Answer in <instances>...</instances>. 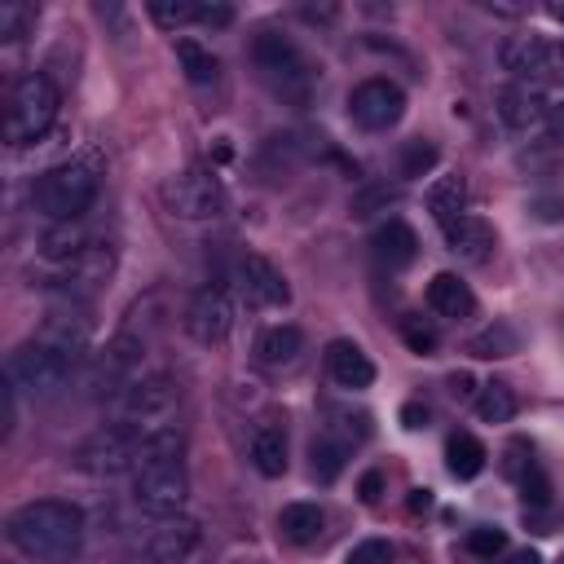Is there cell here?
<instances>
[{
    "instance_id": "27",
    "label": "cell",
    "mask_w": 564,
    "mask_h": 564,
    "mask_svg": "<svg viewBox=\"0 0 564 564\" xmlns=\"http://www.w3.org/2000/svg\"><path fill=\"white\" fill-rule=\"evenodd\" d=\"M423 198H427V212H432L441 225H449V220H458L463 207H467V181H463L458 172H441V176L423 189Z\"/></svg>"
},
{
    "instance_id": "51",
    "label": "cell",
    "mask_w": 564,
    "mask_h": 564,
    "mask_svg": "<svg viewBox=\"0 0 564 564\" xmlns=\"http://www.w3.org/2000/svg\"><path fill=\"white\" fill-rule=\"evenodd\" d=\"M507 564H542V560H538V555H533V551H516V555H511V560H507Z\"/></svg>"
},
{
    "instance_id": "30",
    "label": "cell",
    "mask_w": 564,
    "mask_h": 564,
    "mask_svg": "<svg viewBox=\"0 0 564 564\" xmlns=\"http://www.w3.org/2000/svg\"><path fill=\"white\" fill-rule=\"evenodd\" d=\"M176 66L185 70L189 84H212L220 75V62L212 48H203L198 40H176Z\"/></svg>"
},
{
    "instance_id": "45",
    "label": "cell",
    "mask_w": 564,
    "mask_h": 564,
    "mask_svg": "<svg viewBox=\"0 0 564 564\" xmlns=\"http://www.w3.org/2000/svg\"><path fill=\"white\" fill-rule=\"evenodd\" d=\"M357 494H361V502H379V494H383V471H366L361 485H357Z\"/></svg>"
},
{
    "instance_id": "37",
    "label": "cell",
    "mask_w": 564,
    "mask_h": 564,
    "mask_svg": "<svg viewBox=\"0 0 564 564\" xmlns=\"http://www.w3.org/2000/svg\"><path fill=\"white\" fill-rule=\"evenodd\" d=\"M502 546H507V533H502L498 524H480V529L467 533V551L480 555V560H494Z\"/></svg>"
},
{
    "instance_id": "31",
    "label": "cell",
    "mask_w": 564,
    "mask_h": 564,
    "mask_svg": "<svg viewBox=\"0 0 564 564\" xmlns=\"http://www.w3.org/2000/svg\"><path fill=\"white\" fill-rule=\"evenodd\" d=\"M516 410H520V401H516L511 383H498V379H494V383H480V397H476L480 423H511Z\"/></svg>"
},
{
    "instance_id": "32",
    "label": "cell",
    "mask_w": 564,
    "mask_h": 564,
    "mask_svg": "<svg viewBox=\"0 0 564 564\" xmlns=\"http://www.w3.org/2000/svg\"><path fill=\"white\" fill-rule=\"evenodd\" d=\"M308 454H313V476H317L322 485H330V480L344 471V463H348V445H344L339 436H330V432H322V436L308 445Z\"/></svg>"
},
{
    "instance_id": "36",
    "label": "cell",
    "mask_w": 564,
    "mask_h": 564,
    "mask_svg": "<svg viewBox=\"0 0 564 564\" xmlns=\"http://www.w3.org/2000/svg\"><path fill=\"white\" fill-rule=\"evenodd\" d=\"M436 167V145L432 141H410L401 150V176H423Z\"/></svg>"
},
{
    "instance_id": "52",
    "label": "cell",
    "mask_w": 564,
    "mask_h": 564,
    "mask_svg": "<svg viewBox=\"0 0 564 564\" xmlns=\"http://www.w3.org/2000/svg\"><path fill=\"white\" fill-rule=\"evenodd\" d=\"M560 564H564V555H560Z\"/></svg>"
},
{
    "instance_id": "39",
    "label": "cell",
    "mask_w": 564,
    "mask_h": 564,
    "mask_svg": "<svg viewBox=\"0 0 564 564\" xmlns=\"http://www.w3.org/2000/svg\"><path fill=\"white\" fill-rule=\"evenodd\" d=\"M520 489H524V502H529V507H546V502H551V480H546V471H542L538 463L520 476Z\"/></svg>"
},
{
    "instance_id": "8",
    "label": "cell",
    "mask_w": 564,
    "mask_h": 564,
    "mask_svg": "<svg viewBox=\"0 0 564 564\" xmlns=\"http://www.w3.org/2000/svg\"><path fill=\"white\" fill-rule=\"evenodd\" d=\"M75 471L84 476H97V480H110V476H123V471H137V432L123 427V423H110V427H97L93 436H84L70 454Z\"/></svg>"
},
{
    "instance_id": "14",
    "label": "cell",
    "mask_w": 564,
    "mask_h": 564,
    "mask_svg": "<svg viewBox=\"0 0 564 564\" xmlns=\"http://www.w3.org/2000/svg\"><path fill=\"white\" fill-rule=\"evenodd\" d=\"M238 286H242V300L251 308H282L291 304V286L282 278V269L264 256H242L238 260Z\"/></svg>"
},
{
    "instance_id": "43",
    "label": "cell",
    "mask_w": 564,
    "mask_h": 564,
    "mask_svg": "<svg viewBox=\"0 0 564 564\" xmlns=\"http://www.w3.org/2000/svg\"><path fill=\"white\" fill-rule=\"evenodd\" d=\"M198 22L203 26H229L234 22V9L229 4H198Z\"/></svg>"
},
{
    "instance_id": "38",
    "label": "cell",
    "mask_w": 564,
    "mask_h": 564,
    "mask_svg": "<svg viewBox=\"0 0 564 564\" xmlns=\"http://www.w3.org/2000/svg\"><path fill=\"white\" fill-rule=\"evenodd\" d=\"M344 564H392V542H383V538H366V542H357V546L348 551Z\"/></svg>"
},
{
    "instance_id": "4",
    "label": "cell",
    "mask_w": 564,
    "mask_h": 564,
    "mask_svg": "<svg viewBox=\"0 0 564 564\" xmlns=\"http://www.w3.org/2000/svg\"><path fill=\"white\" fill-rule=\"evenodd\" d=\"M251 62L260 70V79L282 97V101H295L304 106L308 93H313V66L304 57V48L286 35V31H260L251 40Z\"/></svg>"
},
{
    "instance_id": "50",
    "label": "cell",
    "mask_w": 564,
    "mask_h": 564,
    "mask_svg": "<svg viewBox=\"0 0 564 564\" xmlns=\"http://www.w3.org/2000/svg\"><path fill=\"white\" fill-rule=\"evenodd\" d=\"M546 18H555V22H564V0H546Z\"/></svg>"
},
{
    "instance_id": "24",
    "label": "cell",
    "mask_w": 564,
    "mask_h": 564,
    "mask_svg": "<svg viewBox=\"0 0 564 564\" xmlns=\"http://www.w3.org/2000/svg\"><path fill=\"white\" fill-rule=\"evenodd\" d=\"M278 533L291 542V546H313L322 533H326V516L317 502H286L278 511Z\"/></svg>"
},
{
    "instance_id": "13",
    "label": "cell",
    "mask_w": 564,
    "mask_h": 564,
    "mask_svg": "<svg viewBox=\"0 0 564 564\" xmlns=\"http://www.w3.org/2000/svg\"><path fill=\"white\" fill-rule=\"evenodd\" d=\"M229 330H234V304H229L225 286H216V282L198 286L189 295V304H185V335L194 344H207L212 348V344L229 339Z\"/></svg>"
},
{
    "instance_id": "20",
    "label": "cell",
    "mask_w": 564,
    "mask_h": 564,
    "mask_svg": "<svg viewBox=\"0 0 564 564\" xmlns=\"http://www.w3.org/2000/svg\"><path fill=\"white\" fill-rule=\"evenodd\" d=\"M370 247H375V256H379L388 269H405V264H414V256H419V234H414L401 216H388V220L370 234Z\"/></svg>"
},
{
    "instance_id": "7",
    "label": "cell",
    "mask_w": 564,
    "mask_h": 564,
    "mask_svg": "<svg viewBox=\"0 0 564 564\" xmlns=\"http://www.w3.org/2000/svg\"><path fill=\"white\" fill-rule=\"evenodd\" d=\"M70 370H75V361H66L62 352L44 348L40 339L18 344V348L9 352V361H4V379H9L18 392H26V397H53V392L70 379Z\"/></svg>"
},
{
    "instance_id": "34",
    "label": "cell",
    "mask_w": 564,
    "mask_h": 564,
    "mask_svg": "<svg viewBox=\"0 0 564 564\" xmlns=\"http://www.w3.org/2000/svg\"><path fill=\"white\" fill-rule=\"evenodd\" d=\"M35 26V4L26 0H0V40L13 44Z\"/></svg>"
},
{
    "instance_id": "10",
    "label": "cell",
    "mask_w": 564,
    "mask_h": 564,
    "mask_svg": "<svg viewBox=\"0 0 564 564\" xmlns=\"http://www.w3.org/2000/svg\"><path fill=\"white\" fill-rule=\"evenodd\" d=\"M348 115H352V123L366 128V132H388V128H397L401 115H405V93H401V84H392V79H383V75L361 79V84L348 93Z\"/></svg>"
},
{
    "instance_id": "6",
    "label": "cell",
    "mask_w": 564,
    "mask_h": 564,
    "mask_svg": "<svg viewBox=\"0 0 564 564\" xmlns=\"http://www.w3.org/2000/svg\"><path fill=\"white\" fill-rule=\"evenodd\" d=\"M132 502L154 516V520H172L185 511L189 502V471L181 458L172 463H145L132 471Z\"/></svg>"
},
{
    "instance_id": "25",
    "label": "cell",
    "mask_w": 564,
    "mask_h": 564,
    "mask_svg": "<svg viewBox=\"0 0 564 564\" xmlns=\"http://www.w3.org/2000/svg\"><path fill=\"white\" fill-rule=\"evenodd\" d=\"M247 454H251V467H256L260 476L278 480V476L286 471V432H282L278 423H260V427L251 432Z\"/></svg>"
},
{
    "instance_id": "33",
    "label": "cell",
    "mask_w": 564,
    "mask_h": 564,
    "mask_svg": "<svg viewBox=\"0 0 564 564\" xmlns=\"http://www.w3.org/2000/svg\"><path fill=\"white\" fill-rule=\"evenodd\" d=\"M145 13H150V22L163 26V31H181V26L198 22V4H194V0H150Z\"/></svg>"
},
{
    "instance_id": "41",
    "label": "cell",
    "mask_w": 564,
    "mask_h": 564,
    "mask_svg": "<svg viewBox=\"0 0 564 564\" xmlns=\"http://www.w3.org/2000/svg\"><path fill=\"white\" fill-rule=\"evenodd\" d=\"M502 458H507V463H502V467H507V476H511V480H520V476H524V471H529V467H533V449H529V445H524V441H511V445H507V454H502Z\"/></svg>"
},
{
    "instance_id": "22",
    "label": "cell",
    "mask_w": 564,
    "mask_h": 564,
    "mask_svg": "<svg viewBox=\"0 0 564 564\" xmlns=\"http://www.w3.org/2000/svg\"><path fill=\"white\" fill-rule=\"evenodd\" d=\"M35 339H40L44 348L62 352L66 361H79V357L88 352V322H84L79 313H53V317L35 330Z\"/></svg>"
},
{
    "instance_id": "17",
    "label": "cell",
    "mask_w": 564,
    "mask_h": 564,
    "mask_svg": "<svg viewBox=\"0 0 564 564\" xmlns=\"http://www.w3.org/2000/svg\"><path fill=\"white\" fill-rule=\"evenodd\" d=\"M498 119L511 132H529V128L546 123V97L533 84H507V88H498Z\"/></svg>"
},
{
    "instance_id": "9",
    "label": "cell",
    "mask_w": 564,
    "mask_h": 564,
    "mask_svg": "<svg viewBox=\"0 0 564 564\" xmlns=\"http://www.w3.org/2000/svg\"><path fill=\"white\" fill-rule=\"evenodd\" d=\"M159 198L176 220H212L225 207V185L212 167H185L163 181Z\"/></svg>"
},
{
    "instance_id": "2",
    "label": "cell",
    "mask_w": 564,
    "mask_h": 564,
    "mask_svg": "<svg viewBox=\"0 0 564 564\" xmlns=\"http://www.w3.org/2000/svg\"><path fill=\"white\" fill-rule=\"evenodd\" d=\"M101 189V167L93 154H79V159H62L53 163L48 172L35 176L31 185V207L48 220V225H62V220H79L93 198Z\"/></svg>"
},
{
    "instance_id": "46",
    "label": "cell",
    "mask_w": 564,
    "mask_h": 564,
    "mask_svg": "<svg viewBox=\"0 0 564 564\" xmlns=\"http://www.w3.org/2000/svg\"><path fill=\"white\" fill-rule=\"evenodd\" d=\"M546 128H551V137L564 141V101H546Z\"/></svg>"
},
{
    "instance_id": "12",
    "label": "cell",
    "mask_w": 564,
    "mask_h": 564,
    "mask_svg": "<svg viewBox=\"0 0 564 564\" xmlns=\"http://www.w3.org/2000/svg\"><path fill=\"white\" fill-rule=\"evenodd\" d=\"M115 273V242H93L84 256H75L70 264H53V273H48V291H57V295H66V300H84V295H93L106 278Z\"/></svg>"
},
{
    "instance_id": "21",
    "label": "cell",
    "mask_w": 564,
    "mask_h": 564,
    "mask_svg": "<svg viewBox=\"0 0 564 564\" xmlns=\"http://www.w3.org/2000/svg\"><path fill=\"white\" fill-rule=\"evenodd\" d=\"M427 308L436 313V317H449V322H463V317H471L476 313V295H471V286L458 278V273H436L432 282H427Z\"/></svg>"
},
{
    "instance_id": "44",
    "label": "cell",
    "mask_w": 564,
    "mask_h": 564,
    "mask_svg": "<svg viewBox=\"0 0 564 564\" xmlns=\"http://www.w3.org/2000/svg\"><path fill=\"white\" fill-rule=\"evenodd\" d=\"M546 79H555L564 88V40L546 44Z\"/></svg>"
},
{
    "instance_id": "15",
    "label": "cell",
    "mask_w": 564,
    "mask_h": 564,
    "mask_svg": "<svg viewBox=\"0 0 564 564\" xmlns=\"http://www.w3.org/2000/svg\"><path fill=\"white\" fill-rule=\"evenodd\" d=\"M203 542V529L198 520H185V516H172L163 520L150 538H145V560L150 564H185Z\"/></svg>"
},
{
    "instance_id": "48",
    "label": "cell",
    "mask_w": 564,
    "mask_h": 564,
    "mask_svg": "<svg viewBox=\"0 0 564 564\" xmlns=\"http://www.w3.org/2000/svg\"><path fill=\"white\" fill-rule=\"evenodd\" d=\"M401 423L405 427H423L427 423V410L423 405H401Z\"/></svg>"
},
{
    "instance_id": "40",
    "label": "cell",
    "mask_w": 564,
    "mask_h": 564,
    "mask_svg": "<svg viewBox=\"0 0 564 564\" xmlns=\"http://www.w3.org/2000/svg\"><path fill=\"white\" fill-rule=\"evenodd\" d=\"M388 203H397V189H392V185H370V189H361V194L352 198V216H370V212H379V207H388Z\"/></svg>"
},
{
    "instance_id": "11",
    "label": "cell",
    "mask_w": 564,
    "mask_h": 564,
    "mask_svg": "<svg viewBox=\"0 0 564 564\" xmlns=\"http://www.w3.org/2000/svg\"><path fill=\"white\" fill-rule=\"evenodd\" d=\"M141 357H145V335L119 326L115 339H110V344L97 352V361H93V383H97L101 392H115V397H119L128 383L141 379Z\"/></svg>"
},
{
    "instance_id": "28",
    "label": "cell",
    "mask_w": 564,
    "mask_h": 564,
    "mask_svg": "<svg viewBox=\"0 0 564 564\" xmlns=\"http://www.w3.org/2000/svg\"><path fill=\"white\" fill-rule=\"evenodd\" d=\"M485 458H489V449H485L480 436H471V432H454V436L445 441V467H449V476H458V480L480 476V471H485Z\"/></svg>"
},
{
    "instance_id": "16",
    "label": "cell",
    "mask_w": 564,
    "mask_h": 564,
    "mask_svg": "<svg viewBox=\"0 0 564 564\" xmlns=\"http://www.w3.org/2000/svg\"><path fill=\"white\" fill-rule=\"evenodd\" d=\"M326 370H330V379H335L339 388H348V392H361V388L375 383V361H370V352H366L361 344H352V339H330V344H326Z\"/></svg>"
},
{
    "instance_id": "18",
    "label": "cell",
    "mask_w": 564,
    "mask_h": 564,
    "mask_svg": "<svg viewBox=\"0 0 564 564\" xmlns=\"http://www.w3.org/2000/svg\"><path fill=\"white\" fill-rule=\"evenodd\" d=\"M445 229V247L458 256V260H467V264H485L489 260V251H494V225L489 220H480V216H458V220H449V225H441Z\"/></svg>"
},
{
    "instance_id": "5",
    "label": "cell",
    "mask_w": 564,
    "mask_h": 564,
    "mask_svg": "<svg viewBox=\"0 0 564 564\" xmlns=\"http://www.w3.org/2000/svg\"><path fill=\"white\" fill-rule=\"evenodd\" d=\"M181 405V392L167 375H141L137 383H128L119 397H115V410H119V423L132 427V432H154V427H172L167 419L176 414Z\"/></svg>"
},
{
    "instance_id": "47",
    "label": "cell",
    "mask_w": 564,
    "mask_h": 564,
    "mask_svg": "<svg viewBox=\"0 0 564 564\" xmlns=\"http://www.w3.org/2000/svg\"><path fill=\"white\" fill-rule=\"evenodd\" d=\"M533 212H538V220H555L564 212V198H533Z\"/></svg>"
},
{
    "instance_id": "1",
    "label": "cell",
    "mask_w": 564,
    "mask_h": 564,
    "mask_svg": "<svg viewBox=\"0 0 564 564\" xmlns=\"http://www.w3.org/2000/svg\"><path fill=\"white\" fill-rule=\"evenodd\" d=\"M4 538L26 560L62 564L84 542V511L66 498H35V502H22L4 520Z\"/></svg>"
},
{
    "instance_id": "49",
    "label": "cell",
    "mask_w": 564,
    "mask_h": 564,
    "mask_svg": "<svg viewBox=\"0 0 564 564\" xmlns=\"http://www.w3.org/2000/svg\"><path fill=\"white\" fill-rule=\"evenodd\" d=\"M432 507V489H410V511H427Z\"/></svg>"
},
{
    "instance_id": "35",
    "label": "cell",
    "mask_w": 564,
    "mask_h": 564,
    "mask_svg": "<svg viewBox=\"0 0 564 564\" xmlns=\"http://www.w3.org/2000/svg\"><path fill=\"white\" fill-rule=\"evenodd\" d=\"M401 339L410 352L419 357H432L436 352V326L423 317V313H401Z\"/></svg>"
},
{
    "instance_id": "3",
    "label": "cell",
    "mask_w": 564,
    "mask_h": 564,
    "mask_svg": "<svg viewBox=\"0 0 564 564\" xmlns=\"http://www.w3.org/2000/svg\"><path fill=\"white\" fill-rule=\"evenodd\" d=\"M57 106H62L57 84H53L44 70H26V75L9 88V106H4V141H9L13 150L35 145V141L53 128Z\"/></svg>"
},
{
    "instance_id": "29",
    "label": "cell",
    "mask_w": 564,
    "mask_h": 564,
    "mask_svg": "<svg viewBox=\"0 0 564 564\" xmlns=\"http://www.w3.org/2000/svg\"><path fill=\"white\" fill-rule=\"evenodd\" d=\"M467 352H476V357H511V352H520V330L511 326V322H489L485 330H476L471 335V344H467Z\"/></svg>"
},
{
    "instance_id": "23",
    "label": "cell",
    "mask_w": 564,
    "mask_h": 564,
    "mask_svg": "<svg viewBox=\"0 0 564 564\" xmlns=\"http://www.w3.org/2000/svg\"><path fill=\"white\" fill-rule=\"evenodd\" d=\"M97 238H88V229L79 220H62V225H48L44 238H40V260L53 269V264H70L75 256H84Z\"/></svg>"
},
{
    "instance_id": "19",
    "label": "cell",
    "mask_w": 564,
    "mask_h": 564,
    "mask_svg": "<svg viewBox=\"0 0 564 564\" xmlns=\"http://www.w3.org/2000/svg\"><path fill=\"white\" fill-rule=\"evenodd\" d=\"M498 62H502V70L516 75V84H529V79L546 75V40H538V35H507L502 48H498Z\"/></svg>"
},
{
    "instance_id": "26",
    "label": "cell",
    "mask_w": 564,
    "mask_h": 564,
    "mask_svg": "<svg viewBox=\"0 0 564 564\" xmlns=\"http://www.w3.org/2000/svg\"><path fill=\"white\" fill-rule=\"evenodd\" d=\"M300 352H304V330L295 322H278V326L260 330V339H256V357L264 366H291Z\"/></svg>"
},
{
    "instance_id": "42",
    "label": "cell",
    "mask_w": 564,
    "mask_h": 564,
    "mask_svg": "<svg viewBox=\"0 0 564 564\" xmlns=\"http://www.w3.org/2000/svg\"><path fill=\"white\" fill-rule=\"evenodd\" d=\"M445 383H449V397H454V401H471V405H476L480 392H476V379H471L467 370H454Z\"/></svg>"
}]
</instances>
